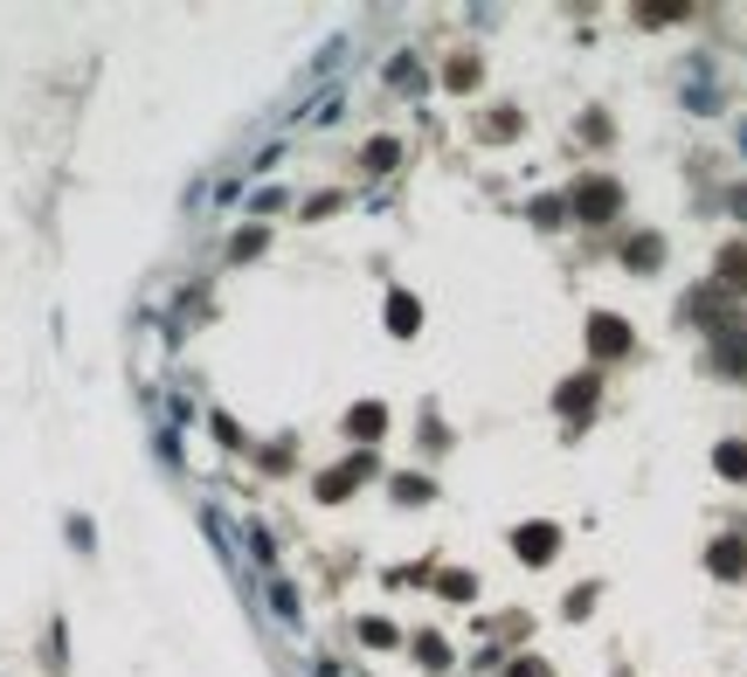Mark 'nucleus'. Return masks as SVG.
Segmentation results:
<instances>
[{"mask_svg": "<svg viewBox=\"0 0 747 677\" xmlns=\"http://www.w3.org/2000/svg\"><path fill=\"white\" fill-rule=\"evenodd\" d=\"M740 152H747V132H740Z\"/></svg>", "mask_w": 747, "mask_h": 677, "instance_id": "f257e3e1", "label": "nucleus"}]
</instances>
